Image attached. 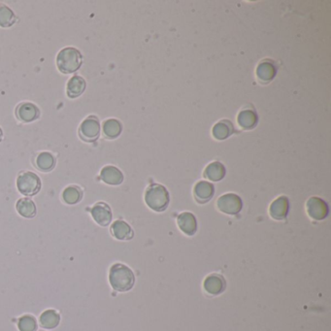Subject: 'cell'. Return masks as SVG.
Listing matches in <instances>:
<instances>
[{
    "instance_id": "4",
    "label": "cell",
    "mask_w": 331,
    "mask_h": 331,
    "mask_svg": "<svg viewBox=\"0 0 331 331\" xmlns=\"http://www.w3.org/2000/svg\"><path fill=\"white\" fill-rule=\"evenodd\" d=\"M17 187L18 192L22 194L27 196H32L40 191L41 181L35 173L28 171L18 176Z\"/></svg>"
},
{
    "instance_id": "3",
    "label": "cell",
    "mask_w": 331,
    "mask_h": 331,
    "mask_svg": "<svg viewBox=\"0 0 331 331\" xmlns=\"http://www.w3.org/2000/svg\"><path fill=\"white\" fill-rule=\"evenodd\" d=\"M145 201L152 210L164 211L169 204V193L166 187L161 184H152L148 187L145 193Z\"/></svg>"
},
{
    "instance_id": "25",
    "label": "cell",
    "mask_w": 331,
    "mask_h": 331,
    "mask_svg": "<svg viewBox=\"0 0 331 331\" xmlns=\"http://www.w3.org/2000/svg\"><path fill=\"white\" fill-rule=\"evenodd\" d=\"M16 22V16L13 11L4 4H0V27L9 28Z\"/></svg>"
},
{
    "instance_id": "20",
    "label": "cell",
    "mask_w": 331,
    "mask_h": 331,
    "mask_svg": "<svg viewBox=\"0 0 331 331\" xmlns=\"http://www.w3.org/2000/svg\"><path fill=\"white\" fill-rule=\"evenodd\" d=\"M234 132L233 125L230 120H222L216 123L213 128V135L218 140H224L229 138Z\"/></svg>"
},
{
    "instance_id": "15",
    "label": "cell",
    "mask_w": 331,
    "mask_h": 331,
    "mask_svg": "<svg viewBox=\"0 0 331 331\" xmlns=\"http://www.w3.org/2000/svg\"><path fill=\"white\" fill-rule=\"evenodd\" d=\"M100 177L104 183L113 185L121 184L123 181V175L115 166H105L101 170Z\"/></svg>"
},
{
    "instance_id": "2",
    "label": "cell",
    "mask_w": 331,
    "mask_h": 331,
    "mask_svg": "<svg viewBox=\"0 0 331 331\" xmlns=\"http://www.w3.org/2000/svg\"><path fill=\"white\" fill-rule=\"evenodd\" d=\"M81 53L72 47L63 49L56 57V65L61 73L70 74L77 71L82 65Z\"/></svg>"
},
{
    "instance_id": "12",
    "label": "cell",
    "mask_w": 331,
    "mask_h": 331,
    "mask_svg": "<svg viewBox=\"0 0 331 331\" xmlns=\"http://www.w3.org/2000/svg\"><path fill=\"white\" fill-rule=\"evenodd\" d=\"M16 115L18 120L24 122H30L38 119V117L40 116V111L37 108L36 105L30 102H25L18 105L16 110Z\"/></svg>"
},
{
    "instance_id": "14",
    "label": "cell",
    "mask_w": 331,
    "mask_h": 331,
    "mask_svg": "<svg viewBox=\"0 0 331 331\" xmlns=\"http://www.w3.org/2000/svg\"><path fill=\"white\" fill-rule=\"evenodd\" d=\"M276 71L275 65L271 60L265 59V60H262L258 65L257 76H258V80L261 83L267 84L271 82L274 79V77L276 75Z\"/></svg>"
},
{
    "instance_id": "17",
    "label": "cell",
    "mask_w": 331,
    "mask_h": 331,
    "mask_svg": "<svg viewBox=\"0 0 331 331\" xmlns=\"http://www.w3.org/2000/svg\"><path fill=\"white\" fill-rule=\"evenodd\" d=\"M111 231L117 239L129 240L133 237V230L126 221H115L111 226Z\"/></svg>"
},
{
    "instance_id": "5",
    "label": "cell",
    "mask_w": 331,
    "mask_h": 331,
    "mask_svg": "<svg viewBox=\"0 0 331 331\" xmlns=\"http://www.w3.org/2000/svg\"><path fill=\"white\" fill-rule=\"evenodd\" d=\"M217 206H218V209L224 214L236 215L241 211L243 207V203L237 194L226 193L221 195L218 199Z\"/></svg>"
},
{
    "instance_id": "11",
    "label": "cell",
    "mask_w": 331,
    "mask_h": 331,
    "mask_svg": "<svg viewBox=\"0 0 331 331\" xmlns=\"http://www.w3.org/2000/svg\"><path fill=\"white\" fill-rule=\"evenodd\" d=\"M214 193H215L214 185L207 181H200L194 185L193 194H194L195 200L198 203L204 204L208 202L209 200H211Z\"/></svg>"
},
{
    "instance_id": "21",
    "label": "cell",
    "mask_w": 331,
    "mask_h": 331,
    "mask_svg": "<svg viewBox=\"0 0 331 331\" xmlns=\"http://www.w3.org/2000/svg\"><path fill=\"white\" fill-rule=\"evenodd\" d=\"M17 211L25 218H33L36 214V207L34 202L29 198H20L17 202Z\"/></svg>"
},
{
    "instance_id": "24",
    "label": "cell",
    "mask_w": 331,
    "mask_h": 331,
    "mask_svg": "<svg viewBox=\"0 0 331 331\" xmlns=\"http://www.w3.org/2000/svg\"><path fill=\"white\" fill-rule=\"evenodd\" d=\"M37 167L42 170V171H50L52 170L55 164V157H53V155H51L50 153H41L36 159Z\"/></svg>"
},
{
    "instance_id": "7",
    "label": "cell",
    "mask_w": 331,
    "mask_h": 331,
    "mask_svg": "<svg viewBox=\"0 0 331 331\" xmlns=\"http://www.w3.org/2000/svg\"><path fill=\"white\" fill-rule=\"evenodd\" d=\"M308 215L316 221H322L328 215V205L322 198L313 196L311 197L306 204Z\"/></svg>"
},
{
    "instance_id": "16",
    "label": "cell",
    "mask_w": 331,
    "mask_h": 331,
    "mask_svg": "<svg viewBox=\"0 0 331 331\" xmlns=\"http://www.w3.org/2000/svg\"><path fill=\"white\" fill-rule=\"evenodd\" d=\"M86 90V81L81 76L75 75L67 83L66 92L68 97L76 98L80 96Z\"/></svg>"
},
{
    "instance_id": "23",
    "label": "cell",
    "mask_w": 331,
    "mask_h": 331,
    "mask_svg": "<svg viewBox=\"0 0 331 331\" xmlns=\"http://www.w3.org/2000/svg\"><path fill=\"white\" fill-rule=\"evenodd\" d=\"M121 132V125L115 119L107 120L103 125V133L107 138H116Z\"/></svg>"
},
{
    "instance_id": "8",
    "label": "cell",
    "mask_w": 331,
    "mask_h": 331,
    "mask_svg": "<svg viewBox=\"0 0 331 331\" xmlns=\"http://www.w3.org/2000/svg\"><path fill=\"white\" fill-rule=\"evenodd\" d=\"M225 280L220 274H211L207 277L204 281V289L209 295H221V293L225 289Z\"/></svg>"
},
{
    "instance_id": "28",
    "label": "cell",
    "mask_w": 331,
    "mask_h": 331,
    "mask_svg": "<svg viewBox=\"0 0 331 331\" xmlns=\"http://www.w3.org/2000/svg\"><path fill=\"white\" fill-rule=\"evenodd\" d=\"M2 136H3V132H2V129H0V142L2 140Z\"/></svg>"
},
{
    "instance_id": "6",
    "label": "cell",
    "mask_w": 331,
    "mask_h": 331,
    "mask_svg": "<svg viewBox=\"0 0 331 331\" xmlns=\"http://www.w3.org/2000/svg\"><path fill=\"white\" fill-rule=\"evenodd\" d=\"M80 137L86 142H93L99 137L100 125L95 117H89L84 120L79 129Z\"/></svg>"
},
{
    "instance_id": "19",
    "label": "cell",
    "mask_w": 331,
    "mask_h": 331,
    "mask_svg": "<svg viewBox=\"0 0 331 331\" xmlns=\"http://www.w3.org/2000/svg\"><path fill=\"white\" fill-rule=\"evenodd\" d=\"M225 176V168L221 162L215 161L207 166L204 170V177L213 182H219Z\"/></svg>"
},
{
    "instance_id": "9",
    "label": "cell",
    "mask_w": 331,
    "mask_h": 331,
    "mask_svg": "<svg viewBox=\"0 0 331 331\" xmlns=\"http://www.w3.org/2000/svg\"><path fill=\"white\" fill-rule=\"evenodd\" d=\"M93 220L101 226H107L112 221V212L110 207L104 202L95 204L92 209Z\"/></svg>"
},
{
    "instance_id": "22",
    "label": "cell",
    "mask_w": 331,
    "mask_h": 331,
    "mask_svg": "<svg viewBox=\"0 0 331 331\" xmlns=\"http://www.w3.org/2000/svg\"><path fill=\"white\" fill-rule=\"evenodd\" d=\"M60 321L59 315L54 310H47L40 316V324L47 329H53L56 327Z\"/></svg>"
},
{
    "instance_id": "18",
    "label": "cell",
    "mask_w": 331,
    "mask_h": 331,
    "mask_svg": "<svg viewBox=\"0 0 331 331\" xmlns=\"http://www.w3.org/2000/svg\"><path fill=\"white\" fill-rule=\"evenodd\" d=\"M258 117L253 109H244L241 111L237 117L240 128L243 129H254L258 123Z\"/></svg>"
},
{
    "instance_id": "1",
    "label": "cell",
    "mask_w": 331,
    "mask_h": 331,
    "mask_svg": "<svg viewBox=\"0 0 331 331\" xmlns=\"http://www.w3.org/2000/svg\"><path fill=\"white\" fill-rule=\"evenodd\" d=\"M109 281L112 287L120 293L129 292L135 283V277L132 270L123 264L117 263L111 267Z\"/></svg>"
},
{
    "instance_id": "10",
    "label": "cell",
    "mask_w": 331,
    "mask_h": 331,
    "mask_svg": "<svg viewBox=\"0 0 331 331\" xmlns=\"http://www.w3.org/2000/svg\"><path fill=\"white\" fill-rule=\"evenodd\" d=\"M289 210V202L286 196H280L275 199L269 209L270 216L277 221H282L286 218Z\"/></svg>"
},
{
    "instance_id": "13",
    "label": "cell",
    "mask_w": 331,
    "mask_h": 331,
    "mask_svg": "<svg viewBox=\"0 0 331 331\" xmlns=\"http://www.w3.org/2000/svg\"><path fill=\"white\" fill-rule=\"evenodd\" d=\"M178 225L184 234L193 236L197 230V221L194 215L190 212H184L178 216Z\"/></svg>"
},
{
    "instance_id": "27",
    "label": "cell",
    "mask_w": 331,
    "mask_h": 331,
    "mask_svg": "<svg viewBox=\"0 0 331 331\" xmlns=\"http://www.w3.org/2000/svg\"><path fill=\"white\" fill-rule=\"evenodd\" d=\"M18 326L19 331H35L37 328L36 321L31 316H24L19 319Z\"/></svg>"
},
{
    "instance_id": "26",
    "label": "cell",
    "mask_w": 331,
    "mask_h": 331,
    "mask_svg": "<svg viewBox=\"0 0 331 331\" xmlns=\"http://www.w3.org/2000/svg\"><path fill=\"white\" fill-rule=\"evenodd\" d=\"M63 197L67 204H70V205L76 204L81 200L82 192L77 187H68L65 189V192L63 193Z\"/></svg>"
}]
</instances>
